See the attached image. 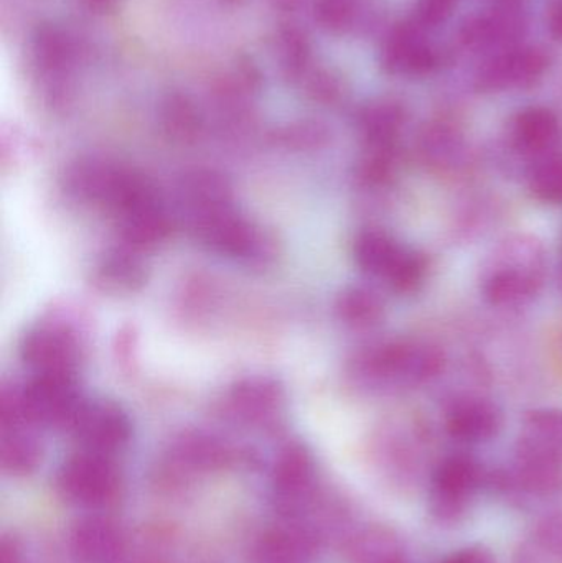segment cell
<instances>
[{"label": "cell", "instance_id": "cell-1", "mask_svg": "<svg viewBox=\"0 0 562 563\" xmlns=\"http://www.w3.org/2000/svg\"><path fill=\"white\" fill-rule=\"evenodd\" d=\"M444 353L421 340H393L362 351L352 374L370 389L405 390L425 386L444 371Z\"/></svg>", "mask_w": 562, "mask_h": 563}, {"label": "cell", "instance_id": "cell-2", "mask_svg": "<svg viewBox=\"0 0 562 563\" xmlns=\"http://www.w3.org/2000/svg\"><path fill=\"white\" fill-rule=\"evenodd\" d=\"M547 279V251L533 236H511L498 244L482 271L487 303L517 308L535 300Z\"/></svg>", "mask_w": 562, "mask_h": 563}, {"label": "cell", "instance_id": "cell-3", "mask_svg": "<svg viewBox=\"0 0 562 563\" xmlns=\"http://www.w3.org/2000/svg\"><path fill=\"white\" fill-rule=\"evenodd\" d=\"M185 223L198 243L220 256L257 264L269 256L266 234L240 213L231 197L214 198L181 208Z\"/></svg>", "mask_w": 562, "mask_h": 563}, {"label": "cell", "instance_id": "cell-4", "mask_svg": "<svg viewBox=\"0 0 562 563\" xmlns=\"http://www.w3.org/2000/svg\"><path fill=\"white\" fill-rule=\"evenodd\" d=\"M353 260L366 276L398 294H411L428 277V257L378 230L362 231L353 241Z\"/></svg>", "mask_w": 562, "mask_h": 563}, {"label": "cell", "instance_id": "cell-5", "mask_svg": "<svg viewBox=\"0 0 562 563\" xmlns=\"http://www.w3.org/2000/svg\"><path fill=\"white\" fill-rule=\"evenodd\" d=\"M485 472L469 455L448 456L432 476L429 509L442 522H458L469 511L472 498L482 488Z\"/></svg>", "mask_w": 562, "mask_h": 563}, {"label": "cell", "instance_id": "cell-6", "mask_svg": "<svg viewBox=\"0 0 562 563\" xmlns=\"http://www.w3.org/2000/svg\"><path fill=\"white\" fill-rule=\"evenodd\" d=\"M56 485L73 505L98 508L114 498L119 478L108 455L81 450L63 463Z\"/></svg>", "mask_w": 562, "mask_h": 563}, {"label": "cell", "instance_id": "cell-7", "mask_svg": "<svg viewBox=\"0 0 562 563\" xmlns=\"http://www.w3.org/2000/svg\"><path fill=\"white\" fill-rule=\"evenodd\" d=\"M81 344L68 324L45 321L26 330L20 341V360L32 374L76 376Z\"/></svg>", "mask_w": 562, "mask_h": 563}, {"label": "cell", "instance_id": "cell-8", "mask_svg": "<svg viewBox=\"0 0 562 563\" xmlns=\"http://www.w3.org/2000/svg\"><path fill=\"white\" fill-rule=\"evenodd\" d=\"M550 68V55L540 46H514L498 52L478 69L475 88L481 92H504L537 85Z\"/></svg>", "mask_w": 562, "mask_h": 563}, {"label": "cell", "instance_id": "cell-9", "mask_svg": "<svg viewBox=\"0 0 562 563\" xmlns=\"http://www.w3.org/2000/svg\"><path fill=\"white\" fill-rule=\"evenodd\" d=\"M68 429L81 450L111 456L128 445L132 423L122 407L111 400H85Z\"/></svg>", "mask_w": 562, "mask_h": 563}, {"label": "cell", "instance_id": "cell-10", "mask_svg": "<svg viewBox=\"0 0 562 563\" xmlns=\"http://www.w3.org/2000/svg\"><path fill=\"white\" fill-rule=\"evenodd\" d=\"M527 30V16L515 5H497L469 16L459 30V42L467 49H505L517 46Z\"/></svg>", "mask_w": 562, "mask_h": 563}, {"label": "cell", "instance_id": "cell-11", "mask_svg": "<svg viewBox=\"0 0 562 563\" xmlns=\"http://www.w3.org/2000/svg\"><path fill=\"white\" fill-rule=\"evenodd\" d=\"M439 63L441 56L426 36V30L412 22L396 26L383 45L382 65L392 75L419 78L431 75Z\"/></svg>", "mask_w": 562, "mask_h": 563}, {"label": "cell", "instance_id": "cell-12", "mask_svg": "<svg viewBox=\"0 0 562 563\" xmlns=\"http://www.w3.org/2000/svg\"><path fill=\"white\" fill-rule=\"evenodd\" d=\"M504 413L497 404L484 397H465L452 404L445 416V429L462 443H485L500 433Z\"/></svg>", "mask_w": 562, "mask_h": 563}, {"label": "cell", "instance_id": "cell-13", "mask_svg": "<svg viewBox=\"0 0 562 563\" xmlns=\"http://www.w3.org/2000/svg\"><path fill=\"white\" fill-rule=\"evenodd\" d=\"M511 144L527 157L538 158L557 152L562 139L560 115L543 106H531L515 115L510 129Z\"/></svg>", "mask_w": 562, "mask_h": 563}, {"label": "cell", "instance_id": "cell-14", "mask_svg": "<svg viewBox=\"0 0 562 563\" xmlns=\"http://www.w3.org/2000/svg\"><path fill=\"white\" fill-rule=\"evenodd\" d=\"M69 549L81 563H119L124 558L125 544L111 521L86 518L71 529Z\"/></svg>", "mask_w": 562, "mask_h": 563}, {"label": "cell", "instance_id": "cell-15", "mask_svg": "<svg viewBox=\"0 0 562 563\" xmlns=\"http://www.w3.org/2000/svg\"><path fill=\"white\" fill-rule=\"evenodd\" d=\"M284 390L271 377H246L228 390V406L241 419L263 422L273 417L283 404Z\"/></svg>", "mask_w": 562, "mask_h": 563}, {"label": "cell", "instance_id": "cell-16", "mask_svg": "<svg viewBox=\"0 0 562 563\" xmlns=\"http://www.w3.org/2000/svg\"><path fill=\"white\" fill-rule=\"evenodd\" d=\"M408 122V111L395 99H378L363 109L359 128L368 148H398V139Z\"/></svg>", "mask_w": 562, "mask_h": 563}, {"label": "cell", "instance_id": "cell-17", "mask_svg": "<svg viewBox=\"0 0 562 563\" xmlns=\"http://www.w3.org/2000/svg\"><path fill=\"white\" fill-rule=\"evenodd\" d=\"M510 479L531 495H554L562 488V460L517 446Z\"/></svg>", "mask_w": 562, "mask_h": 563}, {"label": "cell", "instance_id": "cell-18", "mask_svg": "<svg viewBox=\"0 0 562 563\" xmlns=\"http://www.w3.org/2000/svg\"><path fill=\"white\" fill-rule=\"evenodd\" d=\"M313 462L306 446L289 445L274 466V486L284 501H299L312 488Z\"/></svg>", "mask_w": 562, "mask_h": 563}, {"label": "cell", "instance_id": "cell-19", "mask_svg": "<svg viewBox=\"0 0 562 563\" xmlns=\"http://www.w3.org/2000/svg\"><path fill=\"white\" fill-rule=\"evenodd\" d=\"M517 446L562 460V409L531 410L521 423Z\"/></svg>", "mask_w": 562, "mask_h": 563}, {"label": "cell", "instance_id": "cell-20", "mask_svg": "<svg viewBox=\"0 0 562 563\" xmlns=\"http://www.w3.org/2000/svg\"><path fill=\"white\" fill-rule=\"evenodd\" d=\"M419 154L426 164L441 170L461 164L465 154V142L458 129L449 124H432L419 137Z\"/></svg>", "mask_w": 562, "mask_h": 563}, {"label": "cell", "instance_id": "cell-21", "mask_svg": "<svg viewBox=\"0 0 562 563\" xmlns=\"http://www.w3.org/2000/svg\"><path fill=\"white\" fill-rule=\"evenodd\" d=\"M514 563H562V515L547 516L518 545Z\"/></svg>", "mask_w": 562, "mask_h": 563}, {"label": "cell", "instance_id": "cell-22", "mask_svg": "<svg viewBox=\"0 0 562 563\" xmlns=\"http://www.w3.org/2000/svg\"><path fill=\"white\" fill-rule=\"evenodd\" d=\"M337 314L353 328L375 327L385 314V303L376 291L365 287H350L337 298Z\"/></svg>", "mask_w": 562, "mask_h": 563}, {"label": "cell", "instance_id": "cell-23", "mask_svg": "<svg viewBox=\"0 0 562 563\" xmlns=\"http://www.w3.org/2000/svg\"><path fill=\"white\" fill-rule=\"evenodd\" d=\"M42 459L40 443L22 427H7L3 429L0 442V462L3 470L12 475H29Z\"/></svg>", "mask_w": 562, "mask_h": 563}, {"label": "cell", "instance_id": "cell-24", "mask_svg": "<svg viewBox=\"0 0 562 563\" xmlns=\"http://www.w3.org/2000/svg\"><path fill=\"white\" fill-rule=\"evenodd\" d=\"M144 279V266L131 247L112 251L98 267V280L111 290H131Z\"/></svg>", "mask_w": 562, "mask_h": 563}, {"label": "cell", "instance_id": "cell-25", "mask_svg": "<svg viewBox=\"0 0 562 563\" xmlns=\"http://www.w3.org/2000/svg\"><path fill=\"white\" fill-rule=\"evenodd\" d=\"M528 191L544 205H562V152L533 162L527 175Z\"/></svg>", "mask_w": 562, "mask_h": 563}, {"label": "cell", "instance_id": "cell-26", "mask_svg": "<svg viewBox=\"0 0 562 563\" xmlns=\"http://www.w3.org/2000/svg\"><path fill=\"white\" fill-rule=\"evenodd\" d=\"M458 3L459 0H416L411 22L428 32L448 22Z\"/></svg>", "mask_w": 562, "mask_h": 563}, {"label": "cell", "instance_id": "cell-27", "mask_svg": "<svg viewBox=\"0 0 562 563\" xmlns=\"http://www.w3.org/2000/svg\"><path fill=\"white\" fill-rule=\"evenodd\" d=\"M316 12L322 25L339 32L355 22L356 0H319Z\"/></svg>", "mask_w": 562, "mask_h": 563}, {"label": "cell", "instance_id": "cell-28", "mask_svg": "<svg viewBox=\"0 0 562 563\" xmlns=\"http://www.w3.org/2000/svg\"><path fill=\"white\" fill-rule=\"evenodd\" d=\"M167 122L175 134H191L197 128V114L187 101L174 99L168 104Z\"/></svg>", "mask_w": 562, "mask_h": 563}, {"label": "cell", "instance_id": "cell-29", "mask_svg": "<svg viewBox=\"0 0 562 563\" xmlns=\"http://www.w3.org/2000/svg\"><path fill=\"white\" fill-rule=\"evenodd\" d=\"M442 563H497L494 552L484 545H472L455 552Z\"/></svg>", "mask_w": 562, "mask_h": 563}, {"label": "cell", "instance_id": "cell-30", "mask_svg": "<svg viewBox=\"0 0 562 563\" xmlns=\"http://www.w3.org/2000/svg\"><path fill=\"white\" fill-rule=\"evenodd\" d=\"M548 29L554 40L562 43V0H554L548 12Z\"/></svg>", "mask_w": 562, "mask_h": 563}, {"label": "cell", "instance_id": "cell-31", "mask_svg": "<svg viewBox=\"0 0 562 563\" xmlns=\"http://www.w3.org/2000/svg\"><path fill=\"white\" fill-rule=\"evenodd\" d=\"M0 563H20L19 554H16L15 548L10 545L9 542H3L2 554H0Z\"/></svg>", "mask_w": 562, "mask_h": 563}, {"label": "cell", "instance_id": "cell-32", "mask_svg": "<svg viewBox=\"0 0 562 563\" xmlns=\"http://www.w3.org/2000/svg\"><path fill=\"white\" fill-rule=\"evenodd\" d=\"M91 7H108L112 0H86Z\"/></svg>", "mask_w": 562, "mask_h": 563}, {"label": "cell", "instance_id": "cell-33", "mask_svg": "<svg viewBox=\"0 0 562 563\" xmlns=\"http://www.w3.org/2000/svg\"><path fill=\"white\" fill-rule=\"evenodd\" d=\"M561 282H562V266H561Z\"/></svg>", "mask_w": 562, "mask_h": 563}]
</instances>
